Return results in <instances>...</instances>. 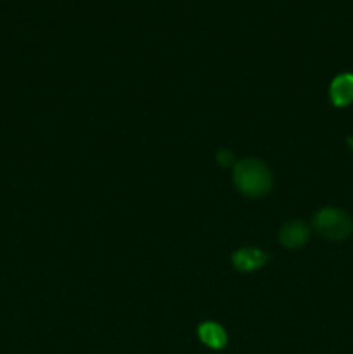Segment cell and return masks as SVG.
<instances>
[{
    "mask_svg": "<svg viewBox=\"0 0 353 354\" xmlns=\"http://www.w3.org/2000/svg\"><path fill=\"white\" fill-rule=\"evenodd\" d=\"M234 185L242 196L263 197L272 189V173L258 159H242L234 165Z\"/></svg>",
    "mask_w": 353,
    "mask_h": 354,
    "instance_id": "1",
    "label": "cell"
},
{
    "mask_svg": "<svg viewBox=\"0 0 353 354\" xmlns=\"http://www.w3.org/2000/svg\"><path fill=\"white\" fill-rule=\"evenodd\" d=\"M314 227L320 237L338 242L350 237L353 230V221L338 207H324L315 214Z\"/></svg>",
    "mask_w": 353,
    "mask_h": 354,
    "instance_id": "2",
    "label": "cell"
},
{
    "mask_svg": "<svg viewBox=\"0 0 353 354\" xmlns=\"http://www.w3.org/2000/svg\"><path fill=\"white\" fill-rule=\"evenodd\" d=\"M279 241L287 249H300L310 241V228L300 220L287 221L279 232Z\"/></svg>",
    "mask_w": 353,
    "mask_h": 354,
    "instance_id": "3",
    "label": "cell"
},
{
    "mask_svg": "<svg viewBox=\"0 0 353 354\" xmlns=\"http://www.w3.org/2000/svg\"><path fill=\"white\" fill-rule=\"evenodd\" d=\"M266 261H269V254L263 252L262 249L255 248H242L232 256V265L235 266V270L242 273L256 272L262 266H265Z\"/></svg>",
    "mask_w": 353,
    "mask_h": 354,
    "instance_id": "4",
    "label": "cell"
},
{
    "mask_svg": "<svg viewBox=\"0 0 353 354\" xmlns=\"http://www.w3.org/2000/svg\"><path fill=\"white\" fill-rule=\"evenodd\" d=\"M329 95L336 107H345L353 102V75L352 73H343L332 80L329 86Z\"/></svg>",
    "mask_w": 353,
    "mask_h": 354,
    "instance_id": "5",
    "label": "cell"
},
{
    "mask_svg": "<svg viewBox=\"0 0 353 354\" xmlns=\"http://www.w3.org/2000/svg\"><path fill=\"white\" fill-rule=\"evenodd\" d=\"M197 335H199L201 342L208 346L210 349H224L227 346V332L224 327L215 322H204L197 328Z\"/></svg>",
    "mask_w": 353,
    "mask_h": 354,
    "instance_id": "6",
    "label": "cell"
},
{
    "mask_svg": "<svg viewBox=\"0 0 353 354\" xmlns=\"http://www.w3.org/2000/svg\"><path fill=\"white\" fill-rule=\"evenodd\" d=\"M217 161L220 162L221 166H234V154L224 149V151H220L217 154Z\"/></svg>",
    "mask_w": 353,
    "mask_h": 354,
    "instance_id": "7",
    "label": "cell"
}]
</instances>
